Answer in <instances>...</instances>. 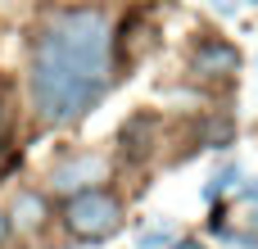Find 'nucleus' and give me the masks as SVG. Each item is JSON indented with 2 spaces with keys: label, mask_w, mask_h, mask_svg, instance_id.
I'll use <instances>...</instances> for the list:
<instances>
[{
  "label": "nucleus",
  "mask_w": 258,
  "mask_h": 249,
  "mask_svg": "<svg viewBox=\"0 0 258 249\" xmlns=\"http://www.w3.org/2000/svg\"><path fill=\"white\" fill-rule=\"evenodd\" d=\"M113 36L109 18L95 5L59 9L32 45V104L45 122L82 118L109 91Z\"/></svg>",
  "instance_id": "nucleus-1"
},
{
  "label": "nucleus",
  "mask_w": 258,
  "mask_h": 249,
  "mask_svg": "<svg viewBox=\"0 0 258 249\" xmlns=\"http://www.w3.org/2000/svg\"><path fill=\"white\" fill-rule=\"evenodd\" d=\"M63 227H68L77 240H104V236H113V231L122 227V204H118L109 191H100V186L77 191V195L63 204Z\"/></svg>",
  "instance_id": "nucleus-2"
},
{
  "label": "nucleus",
  "mask_w": 258,
  "mask_h": 249,
  "mask_svg": "<svg viewBox=\"0 0 258 249\" xmlns=\"http://www.w3.org/2000/svg\"><path fill=\"white\" fill-rule=\"evenodd\" d=\"M190 68L200 77H209V82H222V77H231L240 68V50L231 41H222V36H204L195 45V54H190Z\"/></svg>",
  "instance_id": "nucleus-3"
},
{
  "label": "nucleus",
  "mask_w": 258,
  "mask_h": 249,
  "mask_svg": "<svg viewBox=\"0 0 258 249\" xmlns=\"http://www.w3.org/2000/svg\"><path fill=\"white\" fill-rule=\"evenodd\" d=\"M109 163L100 154H77V159H63L54 172H50V186L54 191H91L95 181H104Z\"/></svg>",
  "instance_id": "nucleus-4"
},
{
  "label": "nucleus",
  "mask_w": 258,
  "mask_h": 249,
  "mask_svg": "<svg viewBox=\"0 0 258 249\" xmlns=\"http://www.w3.org/2000/svg\"><path fill=\"white\" fill-rule=\"evenodd\" d=\"M45 218H50V209H45V195H36V191H18L14 195V204H9V227H18V231H41L45 227Z\"/></svg>",
  "instance_id": "nucleus-5"
},
{
  "label": "nucleus",
  "mask_w": 258,
  "mask_h": 249,
  "mask_svg": "<svg viewBox=\"0 0 258 249\" xmlns=\"http://www.w3.org/2000/svg\"><path fill=\"white\" fill-rule=\"evenodd\" d=\"M154 132H159V122H154L150 113H136V118L122 127V154H127L132 163H141V159L154 150Z\"/></svg>",
  "instance_id": "nucleus-6"
},
{
  "label": "nucleus",
  "mask_w": 258,
  "mask_h": 249,
  "mask_svg": "<svg viewBox=\"0 0 258 249\" xmlns=\"http://www.w3.org/2000/svg\"><path fill=\"white\" fill-rule=\"evenodd\" d=\"M204 136H209V145H213V150H222V145L231 141V122H209V127H204Z\"/></svg>",
  "instance_id": "nucleus-7"
},
{
  "label": "nucleus",
  "mask_w": 258,
  "mask_h": 249,
  "mask_svg": "<svg viewBox=\"0 0 258 249\" xmlns=\"http://www.w3.org/2000/svg\"><path fill=\"white\" fill-rule=\"evenodd\" d=\"M168 240H172L168 231H150V236L141 240V249H159V245H168Z\"/></svg>",
  "instance_id": "nucleus-8"
},
{
  "label": "nucleus",
  "mask_w": 258,
  "mask_h": 249,
  "mask_svg": "<svg viewBox=\"0 0 258 249\" xmlns=\"http://www.w3.org/2000/svg\"><path fill=\"white\" fill-rule=\"evenodd\" d=\"M9 240V213H0V245Z\"/></svg>",
  "instance_id": "nucleus-9"
},
{
  "label": "nucleus",
  "mask_w": 258,
  "mask_h": 249,
  "mask_svg": "<svg viewBox=\"0 0 258 249\" xmlns=\"http://www.w3.org/2000/svg\"><path fill=\"white\" fill-rule=\"evenodd\" d=\"M0 150H5V100H0Z\"/></svg>",
  "instance_id": "nucleus-10"
},
{
  "label": "nucleus",
  "mask_w": 258,
  "mask_h": 249,
  "mask_svg": "<svg viewBox=\"0 0 258 249\" xmlns=\"http://www.w3.org/2000/svg\"><path fill=\"white\" fill-rule=\"evenodd\" d=\"M172 249H200V245H190V240H181V245H172Z\"/></svg>",
  "instance_id": "nucleus-11"
},
{
  "label": "nucleus",
  "mask_w": 258,
  "mask_h": 249,
  "mask_svg": "<svg viewBox=\"0 0 258 249\" xmlns=\"http://www.w3.org/2000/svg\"><path fill=\"white\" fill-rule=\"evenodd\" d=\"M249 195H254V200H258V181H254V186H249Z\"/></svg>",
  "instance_id": "nucleus-12"
}]
</instances>
